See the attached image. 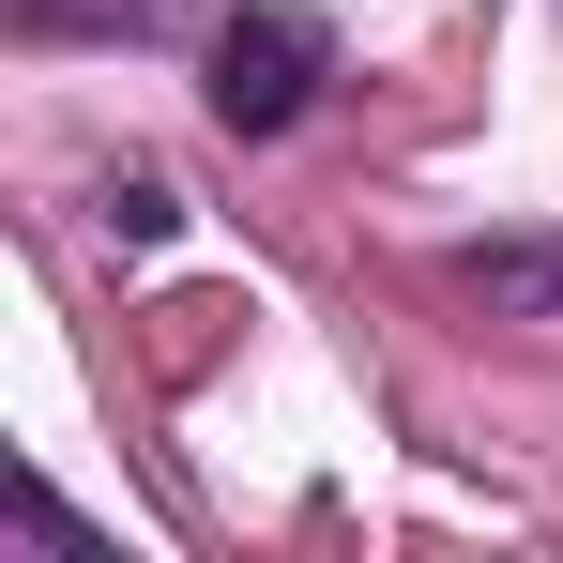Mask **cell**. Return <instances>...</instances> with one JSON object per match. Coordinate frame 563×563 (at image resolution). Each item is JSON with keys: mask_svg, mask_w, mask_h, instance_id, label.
I'll return each instance as SVG.
<instances>
[{"mask_svg": "<svg viewBox=\"0 0 563 563\" xmlns=\"http://www.w3.org/2000/svg\"><path fill=\"white\" fill-rule=\"evenodd\" d=\"M320 77H335V31L289 15V0H260V15L213 31V122H229V137H289V122L320 107Z\"/></svg>", "mask_w": 563, "mask_h": 563, "instance_id": "cell-1", "label": "cell"}, {"mask_svg": "<svg viewBox=\"0 0 563 563\" xmlns=\"http://www.w3.org/2000/svg\"><path fill=\"white\" fill-rule=\"evenodd\" d=\"M457 289H472V305H503V320H563V244H472Z\"/></svg>", "mask_w": 563, "mask_h": 563, "instance_id": "cell-2", "label": "cell"}, {"mask_svg": "<svg viewBox=\"0 0 563 563\" xmlns=\"http://www.w3.org/2000/svg\"><path fill=\"white\" fill-rule=\"evenodd\" d=\"M15 15H31V31H92V15H122V31H168L184 0H15Z\"/></svg>", "mask_w": 563, "mask_h": 563, "instance_id": "cell-3", "label": "cell"}, {"mask_svg": "<svg viewBox=\"0 0 563 563\" xmlns=\"http://www.w3.org/2000/svg\"><path fill=\"white\" fill-rule=\"evenodd\" d=\"M168 213H184V198L153 184V168H122V184H107V229H122V244H168Z\"/></svg>", "mask_w": 563, "mask_h": 563, "instance_id": "cell-4", "label": "cell"}]
</instances>
